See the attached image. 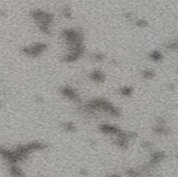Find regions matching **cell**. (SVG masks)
Instances as JSON below:
<instances>
[{"label":"cell","mask_w":178,"mask_h":177,"mask_svg":"<svg viewBox=\"0 0 178 177\" xmlns=\"http://www.w3.org/2000/svg\"><path fill=\"white\" fill-rule=\"evenodd\" d=\"M45 48H46V46L44 44H35L32 46L26 47L23 51L28 55H39L45 50Z\"/></svg>","instance_id":"cell-1"},{"label":"cell","mask_w":178,"mask_h":177,"mask_svg":"<svg viewBox=\"0 0 178 177\" xmlns=\"http://www.w3.org/2000/svg\"><path fill=\"white\" fill-rule=\"evenodd\" d=\"M91 78H92V80H94V81H103L104 75H103V73L100 71H93L91 73Z\"/></svg>","instance_id":"cell-2"},{"label":"cell","mask_w":178,"mask_h":177,"mask_svg":"<svg viewBox=\"0 0 178 177\" xmlns=\"http://www.w3.org/2000/svg\"><path fill=\"white\" fill-rule=\"evenodd\" d=\"M151 59L153 60H155V62H158V60H162V53L161 52H158V51H154V52H153L151 55Z\"/></svg>","instance_id":"cell-3"},{"label":"cell","mask_w":178,"mask_h":177,"mask_svg":"<svg viewBox=\"0 0 178 177\" xmlns=\"http://www.w3.org/2000/svg\"><path fill=\"white\" fill-rule=\"evenodd\" d=\"M120 92L123 96H129L131 94V88H123L120 90Z\"/></svg>","instance_id":"cell-4"},{"label":"cell","mask_w":178,"mask_h":177,"mask_svg":"<svg viewBox=\"0 0 178 177\" xmlns=\"http://www.w3.org/2000/svg\"><path fill=\"white\" fill-rule=\"evenodd\" d=\"M143 74H144V77L147 78V79H150L154 76V73H153L152 71H144Z\"/></svg>","instance_id":"cell-5"}]
</instances>
